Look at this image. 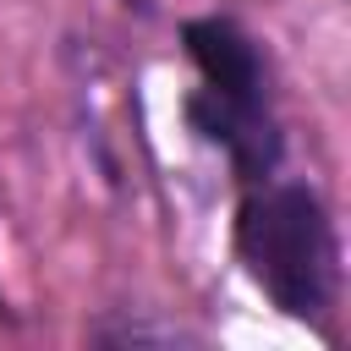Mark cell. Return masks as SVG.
I'll return each mask as SVG.
<instances>
[{"label": "cell", "instance_id": "obj_1", "mask_svg": "<svg viewBox=\"0 0 351 351\" xmlns=\"http://www.w3.org/2000/svg\"><path fill=\"white\" fill-rule=\"evenodd\" d=\"M181 49L197 71V88L181 99L186 132L225 154L241 186L263 181L285 159V132L274 115V71L263 44L236 16H192L181 22Z\"/></svg>", "mask_w": 351, "mask_h": 351}, {"label": "cell", "instance_id": "obj_2", "mask_svg": "<svg viewBox=\"0 0 351 351\" xmlns=\"http://www.w3.org/2000/svg\"><path fill=\"white\" fill-rule=\"evenodd\" d=\"M236 258L247 280L296 324H324L340 291V241L329 203L302 176H263L236 203Z\"/></svg>", "mask_w": 351, "mask_h": 351}, {"label": "cell", "instance_id": "obj_3", "mask_svg": "<svg viewBox=\"0 0 351 351\" xmlns=\"http://www.w3.org/2000/svg\"><path fill=\"white\" fill-rule=\"evenodd\" d=\"M88 335L104 346H203V335H192L181 324H154V318H132V313H110Z\"/></svg>", "mask_w": 351, "mask_h": 351}]
</instances>
